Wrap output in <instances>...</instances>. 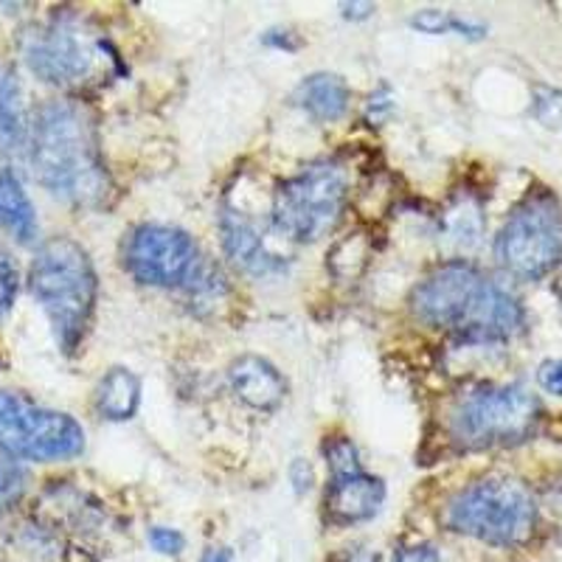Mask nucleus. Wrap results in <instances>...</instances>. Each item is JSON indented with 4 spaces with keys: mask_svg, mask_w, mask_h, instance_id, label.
I'll list each match as a JSON object with an SVG mask.
<instances>
[{
    "mask_svg": "<svg viewBox=\"0 0 562 562\" xmlns=\"http://www.w3.org/2000/svg\"><path fill=\"white\" fill-rule=\"evenodd\" d=\"M29 164L45 192L70 205H102L113 192L97 124L74 102H48L34 113L26 135Z\"/></svg>",
    "mask_w": 562,
    "mask_h": 562,
    "instance_id": "nucleus-1",
    "label": "nucleus"
},
{
    "mask_svg": "<svg viewBox=\"0 0 562 562\" xmlns=\"http://www.w3.org/2000/svg\"><path fill=\"white\" fill-rule=\"evenodd\" d=\"M411 310L425 326L445 329L467 344L509 340L524 326L518 301L470 262L436 268L414 288Z\"/></svg>",
    "mask_w": 562,
    "mask_h": 562,
    "instance_id": "nucleus-2",
    "label": "nucleus"
},
{
    "mask_svg": "<svg viewBox=\"0 0 562 562\" xmlns=\"http://www.w3.org/2000/svg\"><path fill=\"white\" fill-rule=\"evenodd\" d=\"M29 288L52 324L59 349L74 355L88 333L99 299L97 268L88 250L70 237L43 243L29 270Z\"/></svg>",
    "mask_w": 562,
    "mask_h": 562,
    "instance_id": "nucleus-3",
    "label": "nucleus"
},
{
    "mask_svg": "<svg viewBox=\"0 0 562 562\" xmlns=\"http://www.w3.org/2000/svg\"><path fill=\"white\" fill-rule=\"evenodd\" d=\"M456 535L486 546L515 549L529 543L537 529V504L531 492L509 475H490L456 492L441 515Z\"/></svg>",
    "mask_w": 562,
    "mask_h": 562,
    "instance_id": "nucleus-4",
    "label": "nucleus"
},
{
    "mask_svg": "<svg viewBox=\"0 0 562 562\" xmlns=\"http://www.w3.org/2000/svg\"><path fill=\"white\" fill-rule=\"evenodd\" d=\"M349 200V178L335 160H318L273 194V228L293 243H318L338 228Z\"/></svg>",
    "mask_w": 562,
    "mask_h": 562,
    "instance_id": "nucleus-5",
    "label": "nucleus"
},
{
    "mask_svg": "<svg viewBox=\"0 0 562 562\" xmlns=\"http://www.w3.org/2000/svg\"><path fill=\"white\" fill-rule=\"evenodd\" d=\"M540 400L520 385H481L450 411V436L467 450L515 445L535 434Z\"/></svg>",
    "mask_w": 562,
    "mask_h": 562,
    "instance_id": "nucleus-6",
    "label": "nucleus"
},
{
    "mask_svg": "<svg viewBox=\"0 0 562 562\" xmlns=\"http://www.w3.org/2000/svg\"><path fill=\"white\" fill-rule=\"evenodd\" d=\"M495 256L515 279L554 273L562 265V200L551 192L529 194L501 228Z\"/></svg>",
    "mask_w": 562,
    "mask_h": 562,
    "instance_id": "nucleus-7",
    "label": "nucleus"
},
{
    "mask_svg": "<svg viewBox=\"0 0 562 562\" xmlns=\"http://www.w3.org/2000/svg\"><path fill=\"white\" fill-rule=\"evenodd\" d=\"M0 450L12 459L40 464L68 461L85 450V430L63 411L43 408L26 396L0 391Z\"/></svg>",
    "mask_w": 562,
    "mask_h": 562,
    "instance_id": "nucleus-8",
    "label": "nucleus"
},
{
    "mask_svg": "<svg viewBox=\"0 0 562 562\" xmlns=\"http://www.w3.org/2000/svg\"><path fill=\"white\" fill-rule=\"evenodd\" d=\"M20 54L34 77L48 85L82 82L93 68V43L77 18L54 14L20 34Z\"/></svg>",
    "mask_w": 562,
    "mask_h": 562,
    "instance_id": "nucleus-9",
    "label": "nucleus"
},
{
    "mask_svg": "<svg viewBox=\"0 0 562 562\" xmlns=\"http://www.w3.org/2000/svg\"><path fill=\"white\" fill-rule=\"evenodd\" d=\"M124 268L147 288H183L194 281L200 254L194 239L172 225H138L124 245Z\"/></svg>",
    "mask_w": 562,
    "mask_h": 562,
    "instance_id": "nucleus-10",
    "label": "nucleus"
},
{
    "mask_svg": "<svg viewBox=\"0 0 562 562\" xmlns=\"http://www.w3.org/2000/svg\"><path fill=\"white\" fill-rule=\"evenodd\" d=\"M385 501L383 479H374L369 473L333 475V484L326 486V518L338 526L366 524L380 512Z\"/></svg>",
    "mask_w": 562,
    "mask_h": 562,
    "instance_id": "nucleus-11",
    "label": "nucleus"
},
{
    "mask_svg": "<svg viewBox=\"0 0 562 562\" xmlns=\"http://www.w3.org/2000/svg\"><path fill=\"white\" fill-rule=\"evenodd\" d=\"M220 234H223V248L228 259L237 268H243L245 273L273 276L288 268L279 256L270 254L268 245L259 237V231L254 228V223L245 217L243 211L223 209V214H220Z\"/></svg>",
    "mask_w": 562,
    "mask_h": 562,
    "instance_id": "nucleus-12",
    "label": "nucleus"
},
{
    "mask_svg": "<svg viewBox=\"0 0 562 562\" xmlns=\"http://www.w3.org/2000/svg\"><path fill=\"white\" fill-rule=\"evenodd\" d=\"M228 383L234 394L254 411H276L288 396V380L281 378L270 360L259 355H243L228 366Z\"/></svg>",
    "mask_w": 562,
    "mask_h": 562,
    "instance_id": "nucleus-13",
    "label": "nucleus"
},
{
    "mask_svg": "<svg viewBox=\"0 0 562 562\" xmlns=\"http://www.w3.org/2000/svg\"><path fill=\"white\" fill-rule=\"evenodd\" d=\"M295 102H299V108L307 110L315 122H338L340 115L349 110L351 90L338 74H313L299 85Z\"/></svg>",
    "mask_w": 562,
    "mask_h": 562,
    "instance_id": "nucleus-14",
    "label": "nucleus"
},
{
    "mask_svg": "<svg viewBox=\"0 0 562 562\" xmlns=\"http://www.w3.org/2000/svg\"><path fill=\"white\" fill-rule=\"evenodd\" d=\"M93 405L97 414L108 422L133 419L140 405V378L127 366H115L99 380Z\"/></svg>",
    "mask_w": 562,
    "mask_h": 562,
    "instance_id": "nucleus-15",
    "label": "nucleus"
},
{
    "mask_svg": "<svg viewBox=\"0 0 562 562\" xmlns=\"http://www.w3.org/2000/svg\"><path fill=\"white\" fill-rule=\"evenodd\" d=\"M26 113H23V93L14 70L0 63V158L20 153L26 147Z\"/></svg>",
    "mask_w": 562,
    "mask_h": 562,
    "instance_id": "nucleus-16",
    "label": "nucleus"
},
{
    "mask_svg": "<svg viewBox=\"0 0 562 562\" xmlns=\"http://www.w3.org/2000/svg\"><path fill=\"white\" fill-rule=\"evenodd\" d=\"M0 225L12 231L20 243H32L37 237V211L18 175L9 169L0 172Z\"/></svg>",
    "mask_w": 562,
    "mask_h": 562,
    "instance_id": "nucleus-17",
    "label": "nucleus"
},
{
    "mask_svg": "<svg viewBox=\"0 0 562 562\" xmlns=\"http://www.w3.org/2000/svg\"><path fill=\"white\" fill-rule=\"evenodd\" d=\"M411 26L419 29L425 34H461L467 40H481L486 37V29L479 26V23H467V20H459L456 14L441 12V9H422L411 18Z\"/></svg>",
    "mask_w": 562,
    "mask_h": 562,
    "instance_id": "nucleus-18",
    "label": "nucleus"
},
{
    "mask_svg": "<svg viewBox=\"0 0 562 562\" xmlns=\"http://www.w3.org/2000/svg\"><path fill=\"white\" fill-rule=\"evenodd\" d=\"M29 475L20 464L9 459H0V515L12 509L23 495H26Z\"/></svg>",
    "mask_w": 562,
    "mask_h": 562,
    "instance_id": "nucleus-19",
    "label": "nucleus"
},
{
    "mask_svg": "<svg viewBox=\"0 0 562 562\" xmlns=\"http://www.w3.org/2000/svg\"><path fill=\"white\" fill-rule=\"evenodd\" d=\"M531 115L543 127L557 130L562 124V90L549 88V85H537L531 93Z\"/></svg>",
    "mask_w": 562,
    "mask_h": 562,
    "instance_id": "nucleus-20",
    "label": "nucleus"
},
{
    "mask_svg": "<svg viewBox=\"0 0 562 562\" xmlns=\"http://www.w3.org/2000/svg\"><path fill=\"white\" fill-rule=\"evenodd\" d=\"M324 456L329 470H333V475H349L363 470L358 461V448H355V441L346 439V436H335V439L326 441Z\"/></svg>",
    "mask_w": 562,
    "mask_h": 562,
    "instance_id": "nucleus-21",
    "label": "nucleus"
},
{
    "mask_svg": "<svg viewBox=\"0 0 562 562\" xmlns=\"http://www.w3.org/2000/svg\"><path fill=\"white\" fill-rule=\"evenodd\" d=\"M18 288H20L18 265H14V259L7 254V250L0 248V318L9 315V310L14 307Z\"/></svg>",
    "mask_w": 562,
    "mask_h": 562,
    "instance_id": "nucleus-22",
    "label": "nucleus"
},
{
    "mask_svg": "<svg viewBox=\"0 0 562 562\" xmlns=\"http://www.w3.org/2000/svg\"><path fill=\"white\" fill-rule=\"evenodd\" d=\"M149 546H153L158 554L164 557H178L186 549V537L178 529H169V526H153L147 535Z\"/></svg>",
    "mask_w": 562,
    "mask_h": 562,
    "instance_id": "nucleus-23",
    "label": "nucleus"
},
{
    "mask_svg": "<svg viewBox=\"0 0 562 562\" xmlns=\"http://www.w3.org/2000/svg\"><path fill=\"white\" fill-rule=\"evenodd\" d=\"M537 383L549 394L562 396V360H546L540 371H537Z\"/></svg>",
    "mask_w": 562,
    "mask_h": 562,
    "instance_id": "nucleus-24",
    "label": "nucleus"
},
{
    "mask_svg": "<svg viewBox=\"0 0 562 562\" xmlns=\"http://www.w3.org/2000/svg\"><path fill=\"white\" fill-rule=\"evenodd\" d=\"M394 562H441V557L430 543H414L400 549V554L394 557Z\"/></svg>",
    "mask_w": 562,
    "mask_h": 562,
    "instance_id": "nucleus-25",
    "label": "nucleus"
},
{
    "mask_svg": "<svg viewBox=\"0 0 562 562\" xmlns=\"http://www.w3.org/2000/svg\"><path fill=\"white\" fill-rule=\"evenodd\" d=\"M290 481H293L295 492H307L315 481L313 464L304 459H295L293 464H290Z\"/></svg>",
    "mask_w": 562,
    "mask_h": 562,
    "instance_id": "nucleus-26",
    "label": "nucleus"
},
{
    "mask_svg": "<svg viewBox=\"0 0 562 562\" xmlns=\"http://www.w3.org/2000/svg\"><path fill=\"white\" fill-rule=\"evenodd\" d=\"M265 45H270V48H284V52H295L301 45V40H295L290 32H268L262 37Z\"/></svg>",
    "mask_w": 562,
    "mask_h": 562,
    "instance_id": "nucleus-27",
    "label": "nucleus"
},
{
    "mask_svg": "<svg viewBox=\"0 0 562 562\" xmlns=\"http://www.w3.org/2000/svg\"><path fill=\"white\" fill-rule=\"evenodd\" d=\"M340 9H344V18H349V20H366L378 12V7H374V3H344Z\"/></svg>",
    "mask_w": 562,
    "mask_h": 562,
    "instance_id": "nucleus-28",
    "label": "nucleus"
},
{
    "mask_svg": "<svg viewBox=\"0 0 562 562\" xmlns=\"http://www.w3.org/2000/svg\"><path fill=\"white\" fill-rule=\"evenodd\" d=\"M335 562H378V554L369 549H349L344 551Z\"/></svg>",
    "mask_w": 562,
    "mask_h": 562,
    "instance_id": "nucleus-29",
    "label": "nucleus"
},
{
    "mask_svg": "<svg viewBox=\"0 0 562 562\" xmlns=\"http://www.w3.org/2000/svg\"><path fill=\"white\" fill-rule=\"evenodd\" d=\"M200 562H234V554L228 549H209Z\"/></svg>",
    "mask_w": 562,
    "mask_h": 562,
    "instance_id": "nucleus-30",
    "label": "nucleus"
},
{
    "mask_svg": "<svg viewBox=\"0 0 562 562\" xmlns=\"http://www.w3.org/2000/svg\"><path fill=\"white\" fill-rule=\"evenodd\" d=\"M560 299H562V284H560Z\"/></svg>",
    "mask_w": 562,
    "mask_h": 562,
    "instance_id": "nucleus-31",
    "label": "nucleus"
}]
</instances>
